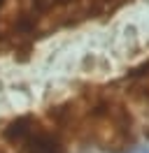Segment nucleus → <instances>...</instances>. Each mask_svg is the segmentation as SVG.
<instances>
[{
  "mask_svg": "<svg viewBox=\"0 0 149 153\" xmlns=\"http://www.w3.org/2000/svg\"><path fill=\"white\" fill-rule=\"evenodd\" d=\"M68 139H79L105 153H123L138 142V121L123 97L114 93H86L49 116Z\"/></svg>",
  "mask_w": 149,
  "mask_h": 153,
  "instance_id": "f257e3e1",
  "label": "nucleus"
},
{
  "mask_svg": "<svg viewBox=\"0 0 149 153\" xmlns=\"http://www.w3.org/2000/svg\"><path fill=\"white\" fill-rule=\"evenodd\" d=\"M0 153H12L7 146H5V142H2V139H0Z\"/></svg>",
  "mask_w": 149,
  "mask_h": 153,
  "instance_id": "7ed1b4c3",
  "label": "nucleus"
},
{
  "mask_svg": "<svg viewBox=\"0 0 149 153\" xmlns=\"http://www.w3.org/2000/svg\"><path fill=\"white\" fill-rule=\"evenodd\" d=\"M2 142L17 153H68L70 139L51 118L19 116L2 128Z\"/></svg>",
  "mask_w": 149,
  "mask_h": 153,
  "instance_id": "f03ea898",
  "label": "nucleus"
}]
</instances>
